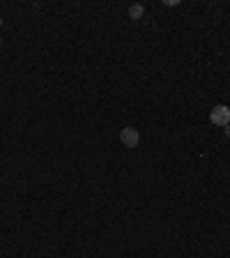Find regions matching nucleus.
<instances>
[{
    "label": "nucleus",
    "instance_id": "1",
    "mask_svg": "<svg viewBox=\"0 0 230 258\" xmlns=\"http://www.w3.org/2000/svg\"><path fill=\"white\" fill-rule=\"evenodd\" d=\"M210 122H212V125H216V127L230 125V108L223 106V104L214 106L212 111H210Z\"/></svg>",
    "mask_w": 230,
    "mask_h": 258
},
{
    "label": "nucleus",
    "instance_id": "2",
    "mask_svg": "<svg viewBox=\"0 0 230 258\" xmlns=\"http://www.w3.org/2000/svg\"><path fill=\"white\" fill-rule=\"evenodd\" d=\"M120 141H122L124 148H136L141 143V134H138V129H133V127H124L122 132H120Z\"/></svg>",
    "mask_w": 230,
    "mask_h": 258
},
{
    "label": "nucleus",
    "instance_id": "5",
    "mask_svg": "<svg viewBox=\"0 0 230 258\" xmlns=\"http://www.w3.org/2000/svg\"><path fill=\"white\" fill-rule=\"evenodd\" d=\"M0 26H2V18H0Z\"/></svg>",
    "mask_w": 230,
    "mask_h": 258
},
{
    "label": "nucleus",
    "instance_id": "6",
    "mask_svg": "<svg viewBox=\"0 0 230 258\" xmlns=\"http://www.w3.org/2000/svg\"><path fill=\"white\" fill-rule=\"evenodd\" d=\"M0 44H2V39H0Z\"/></svg>",
    "mask_w": 230,
    "mask_h": 258
},
{
    "label": "nucleus",
    "instance_id": "4",
    "mask_svg": "<svg viewBox=\"0 0 230 258\" xmlns=\"http://www.w3.org/2000/svg\"><path fill=\"white\" fill-rule=\"evenodd\" d=\"M223 132H226V136L230 138V125H226V127H223Z\"/></svg>",
    "mask_w": 230,
    "mask_h": 258
},
{
    "label": "nucleus",
    "instance_id": "3",
    "mask_svg": "<svg viewBox=\"0 0 230 258\" xmlns=\"http://www.w3.org/2000/svg\"><path fill=\"white\" fill-rule=\"evenodd\" d=\"M143 12H145L143 5H131V7H129V17L136 21V18H143Z\"/></svg>",
    "mask_w": 230,
    "mask_h": 258
}]
</instances>
